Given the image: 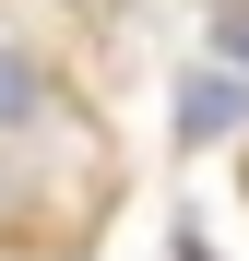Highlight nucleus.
Wrapping results in <instances>:
<instances>
[{
  "mask_svg": "<svg viewBox=\"0 0 249 261\" xmlns=\"http://www.w3.org/2000/svg\"><path fill=\"white\" fill-rule=\"evenodd\" d=\"M237 130H249V71H226V60L178 71V154H214Z\"/></svg>",
  "mask_w": 249,
  "mask_h": 261,
  "instance_id": "f257e3e1",
  "label": "nucleus"
},
{
  "mask_svg": "<svg viewBox=\"0 0 249 261\" xmlns=\"http://www.w3.org/2000/svg\"><path fill=\"white\" fill-rule=\"evenodd\" d=\"M48 107H71L60 60H48V48H24V36H0V143H12V130H36Z\"/></svg>",
  "mask_w": 249,
  "mask_h": 261,
  "instance_id": "f03ea898",
  "label": "nucleus"
},
{
  "mask_svg": "<svg viewBox=\"0 0 249 261\" xmlns=\"http://www.w3.org/2000/svg\"><path fill=\"white\" fill-rule=\"evenodd\" d=\"M202 24H214V60H226V71H249V0H214Z\"/></svg>",
  "mask_w": 249,
  "mask_h": 261,
  "instance_id": "7ed1b4c3",
  "label": "nucleus"
},
{
  "mask_svg": "<svg viewBox=\"0 0 249 261\" xmlns=\"http://www.w3.org/2000/svg\"><path fill=\"white\" fill-rule=\"evenodd\" d=\"M178 261H214V238H202V226H178Z\"/></svg>",
  "mask_w": 249,
  "mask_h": 261,
  "instance_id": "20e7f679",
  "label": "nucleus"
},
{
  "mask_svg": "<svg viewBox=\"0 0 249 261\" xmlns=\"http://www.w3.org/2000/svg\"><path fill=\"white\" fill-rule=\"evenodd\" d=\"M0 36H12V12H0Z\"/></svg>",
  "mask_w": 249,
  "mask_h": 261,
  "instance_id": "39448f33",
  "label": "nucleus"
}]
</instances>
